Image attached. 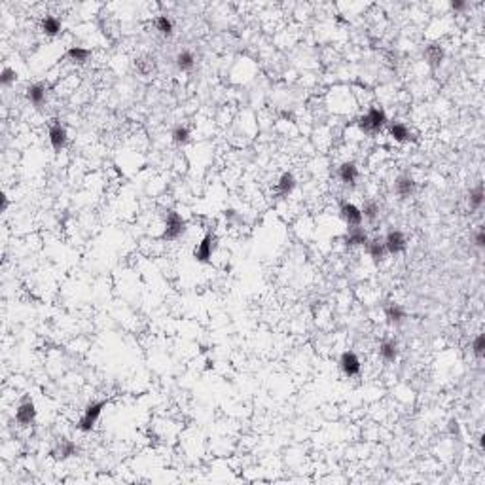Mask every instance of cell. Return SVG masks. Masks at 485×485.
<instances>
[{
    "mask_svg": "<svg viewBox=\"0 0 485 485\" xmlns=\"http://www.w3.org/2000/svg\"><path fill=\"white\" fill-rule=\"evenodd\" d=\"M377 212H379V205L374 201H368L362 209V216H366L368 220H376Z\"/></svg>",
    "mask_w": 485,
    "mask_h": 485,
    "instance_id": "4316f807",
    "label": "cell"
},
{
    "mask_svg": "<svg viewBox=\"0 0 485 485\" xmlns=\"http://www.w3.org/2000/svg\"><path fill=\"white\" fill-rule=\"evenodd\" d=\"M194 63H196V59H194V55H192L190 51H182V53L176 55V66L180 68L182 72L192 70V68H194Z\"/></svg>",
    "mask_w": 485,
    "mask_h": 485,
    "instance_id": "7402d4cb",
    "label": "cell"
},
{
    "mask_svg": "<svg viewBox=\"0 0 485 485\" xmlns=\"http://www.w3.org/2000/svg\"><path fill=\"white\" fill-rule=\"evenodd\" d=\"M34 417H36V409H34V404L30 400H25L15 412V419L21 425H30L34 421Z\"/></svg>",
    "mask_w": 485,
    "mask_h": 485,
    "instance_id": "ba28073f",
    "label": "cell"
},
{
    "mask_svg": "<svg viewBox=\"0 0 485 485\" xmlns=\"http://www.w3.org/2000/svg\"><path fill=\"white\" fill-rule=\"evenodd\" d=\"M42 30L46 34H50V36H55V34H59V30H61V21H59L57 17H53V15H48V17L42 19Z\"/></svg>",
    "mask_w": 485,
    "mask_h": 485,
    "instance_id": "d6986e66",
    "label": "cell"
},
{
    "mask_svg": "<svg viewBox=\"0 0 485 485\" xmlns=\"http://www.w3.org/2000/svg\"><path fill=\"white\" fill-rule=\"evenodd\" d=\"M476 245H478L479 248H483L485 246V232L483 230H479V232L476 233Z\"/></svg>",
    "mask_w": 485,
    "mask_h": 485,
    "instance_id": "4dcf8cb0",
    "label": "cell"
},
{
    "mask_svg": "<svg viewBox=\"0 0 485 485\" xmlns=\"http://www.w3.org/2000/svg\"><path fill=\"white\" fill-rule=\"evenodd\" d=\"M385 317H387V320H389V322L398 324V322H402V320L405 319V313H404V309H402L400 305L389 304L387 307H385Z\"/></svg>",
    "mask_w": 485,
    "mask_h": 485,
    "instance_id": "2e32d148",
    "label": "cell"
},
{
    "mask_svg": "<svg viewBox=\"0 0 485 485\" xmlns=\"http://www.w3.org/2000/svg\"><path fill=\"white\" fill-rule=\"evenodd\" d=\"M425 57H427L428 65L432 66V68H436V66L442 65V59H443V50L440 48V46H428L427 51H425Z\"/></svg>",
    "mask_w": 485,
    "mask_h": 485,
    "instance_id": "9a60e30c",
    "label": "cell"
},
{
    "mask_svg": "<svg viewBox=\"0 0 485 485\" xmlns=\"http://www.w3.org/2000/svg\"><path fill=\"white\" fill-rule=\"evenodd\" d=\"M464 6H466V4H464L463 0H455V2H451V8H453V10H464Z\"/></svg>",
    "mask_w": 485,
    "mask_h": 485,
    "instance_id": "1f68e13d",
    "label": "cell"
},
{
    "mask_svg": "<svg viewBox=\"0 0 485 485\" xmlns=\"http://www.w3.org/2000/svg\"><path fill=\"white\" fill-rule=\"evenodd\" d=\"M12 82H15V72L12 68H4V70H2V76H0V84H2V86H10Z\"/></svg>",
    "mask_w": 485,
    "mask_h": 485,
    "instance_id": "f546056e",
    "label": "cell"
},
{
    "mask_svg": "<svg viewBox=\"0 0 485 485\" xmlns=\"http://www.w3.org/2000/svg\"><path fill=\"white\" fill-rule=\"evenodd\" d=\"M27 99H29L34 106H40V104L44 102V99H46V87L40 86V84L30 86L29 89H27Z\"/></svg>",
    "mask_w": 485,
    "mask_h": 485,
    "instance_id": "e0dca14e",
    "label": "cell"
},
{
    "mask_svg": "<svg viewBox=\"0 0 485 485\" xmlns=\"http://www.w3.org/2000/svg\"><path fill=\"white\" fill-rule=\"evenodd\" d=\"M385 122H387V116H385L383 110L371 108L366 116H362L360 120H358V125H360V129H362L364 133L376 135V133H379V131L383 129Z\"/></svg>",
    "mask_w": 485,
    "mask_h": 485,
    "instance_id": "6da1fadb",
    "label": "cell"
},
{
    "mask_svg": "<svg viewBox=\"0 0 485 485\" xmlns=\"http://www.w3.org/2000/svg\"><path fill=\"white\" fill-rule=\"evenodd\" d=\"M104 405H106V402H95V404L87 405V409H86V413H84V417L80 419V425H78V428H80V430H84V432H89V430L95 427L97 419L101 417Z\"/></svg>",
    "mask_w": 485,
    "mask_h": 485,
    "instance_id": "3957f363",
    "label": "cell"
},
{
    "mask_svg": "<svg viewBox=\"0 0 485 485\" xmlns=\"http://www.w3.org/2000/svg\"><path fill=\"white\" fill-rule=\"evenodd\" d=\"M391 137L394 138V140H398V142H405V140L412 138V133H409V129L405 127L404 123H392Z\"/></svg>",
    "mask_w": 485,
    "mask_h": 485,
    "instance_id": "ffe728a7",
    "label": "cell"
},
{
    "mask_svg": "<svg viewBox=\"0 0 485 485\" xmlns=\"http://www.w3.org/2000/svg\"><path fill=\"white\" fill-rule=\"evenodd\" d=\"M294 188H296V178H294V174H292V173H284L283 176H281L279 184H277L279 194H281V196H288V194Z\"/></svg>",
    "mask_w": 485,
    "mask_h": 485,
    "instance_id": "ac0fdd59",
    "label": "cell"
},
{
    "mask_svg": "<svg viewBox=\"0 0 485 485\" xmlns=\"http://www.w3.org/2000/svg\"><path fill=\"white\" fill-rule=\"evenodd\" d=\"M135 66L138 68V72L140 74H148V72H152V68H154V57L150 59V57H146V59H138L137 63H135Z\"/></svg>",
    "mask_w": 485,
    "mask_h": 485,
    "instance_id": "83f0119b",
    "label": "cell"
},
{
    "mask_svg": "<svg viewBox=\"0 0 485 485\" xmlns=\"http://www.w3.org/2000/svg\"><path fill=\"white\" fill-rule=\"evenodd\" d=\"M50 142L53 146V150H63L66 146V131L61 123H53L50 127Z\"/></svg>",
    "mask_w": 485,
    "mask_h": 485,
    "instance_id": "52a82bcc",
    "label": "cell"
},
{
    "mask_svg": "<svg viewBox=\"0 0 485 485\" xmlns=\"http://www.w3.org/2000/svg\"><path fill=\"white\" fill-rule=\"evenodd\" d=\"M78 451V447H76V443L70 442V440H61V442L57 443V447L51 451V455L55 457L57 461H63V459H68L70 455H74Z\"/></svg>",
    "mask_w": 485,
    "mask_h": 485,
    "instance_id": "30bf717a",
    "label": "cell"
},
{
    "mask_svg": "<svg viewBox=\"0 0 485 485\" xmlns=\"http://www.w3.org/2000/svg\"><path fill=\"white\" fill-rule=\"evenodd\" d=\"M483 186L481 184H478L476 188L470 192V207L472 209H479L481 207V203H483Z\"/></svg>",
    "mask_w": 485,
    "mask_h": 485,
    "instance_id": "d4e9b609",
    "label": "cell"
},
{
    "mask_svg": "<svg viewBox=\"0 0 485 485\" xmlns=\"http://www.w3.org/2000/svg\"><path fill=\"white\" fill-rule=\"evenodd\" d=\"M188 138H190V129H188V127H182V125H178V127L173 131V140L176 142V144H184V142H188Z\"/></svg>",
    "mask_w": 485,
    "mask_h": 485,
    "instance_id": "484cf974",
    "label": "cell"
},
{
    "mask_svg": "<svg viewBox=\"0 0 485 485\" xmlns=\"http://www.w3.org/2000/svg\"><path fill=\"white\" fill-rule=\"evenodd\" d=\"M366 246H368L369 256H371L376 262H381L385 258V252H387L385 243H379V241H368V245Z\"/></svg>",
    "mask_w": 485,
    "mask_h": 485,
    "instance_id": "603a6c76",
    "label": "cell"
},
{
    "mask_svg": "<svg viewBox=\"0 0 485 485\" xmlns=\"http://www.w3.org/2000/svg\"><path fill=\"white\" fill-rule=\"evenodd\" d=\"M472 349H474V355L478 356H483V351H485V335L483 333H479L478 338L474 340V345H472Z\"/></svg>",
    "mask_w": 485,
    "mask_h": 485,
    "instance_id": "f1b7e54d",
    "label": "cell"
},
{
    "mask_svg": "<svg viewBox=\"0 0 485 485\" xmlns=\"http://www.w3.org/2000/svg\"><path fill=\"white\" fill-rule=\"evenodd\" d=\"M394 188H396V194H398L400 197H409L415 192V180H413L412 176H398L396 178V184H394Z\"/></svg>",
    "mask_w": 485,
    "mask_h": 485,
    "instance_id": "8fae6325",
    "label": "cell"
},
{
    "mask_svg": "<svg viewBox=\"0 0 485 485\" xmlns=\"http://www.w3.org/2000/svg\"><path fill=\"white\" fill-rule=\"evenodd\" d=\"M341 369H343V374L349 377H355L360 374V360H358V356L355 355V353H343L341 355Z\"/></svg>",
    "mask_w": 485,
    "mask_h": 485,
    "instance_id": "5b68a950",
    "label": "cell"
},
{
    "mask_svg": "<svg viewBox=\"0 0 485 485\" xmlns=\"http://www.w3.org/2000/svg\"><path fill=\"white\" fill-rule=\"evenodd\" d=\"M340 178L341 182H345V184H355L356 178H358V169H356L355 163H343V165L340 167Z\"/></svg>",
    "mask_w": 485,
    "mask_h": 485,
    "instance_id": "7c38bea8",
    "label": "cell"
},
{
    "mask_svg": "<svg viewBox=\"0 0 485 485\" xmlns=\"http://www.w3.org/2000/svg\"><path fill=\"white\" fill-rule=\"evenodd\" d=\"M379 353H381V356H383V360H387V362H394L396 360V356H398V345H396V341H383L381 343V347H379Z\"/></svg>",
    "mask_w": 485,
    "mask_h": 485,
    "instance_id": "5bb4252c",
    "label": "cell"
},
{
    "mask_svg": "<svg viewBox=\"0 0 485 485\" xmlns=\"http://www.w3.org/2000/svg\"><path fill=\"white\" fill-rule=\"evenodd\" d=\"M341 216H343V220L347 222L349 226H360V222H362V210L358 209L356 205H353V203H343L341 205Z\"/></svg>",
    "mask_w": 485,
    "mask_h": 485,
    "instance_id": "8992f818",
    "label": "cell"
},
{
    "mask_svg": "<svg viewBox=\"0 0 485 485\" xmlns=\"http://www.w3.org/2000/svg\"><path fill=\"white\" fill-rule=\"evenodd\" d=\"M345 241H347V245H351V246L368 245V233L364 232L362 228L355 226V228H351V232H349V235L345 237Z\"/></svg>",
    "mask_w": 485,
    "mask_h": 485,
    "instance_id": "4fadbf2b",
    "label": "cell"
},
{
    "mask_svg": "<svg viewBox=\"0 0 485 485\" xmlns=\"http://www.w3.org/2000/svg\"><path fill=\"white\" fill-rule=\"evenodd\" d=\"M184 230H186V222L182 220L180 214H178V212H174V210H169V212H167V218H165V232H163V239H167V241L176 239L178 235H182V233H184Z\"/></svg>",
    "mask_w": 485,
    "mask_h": 485,
    "instance_id": "7a4b0ae2",
    "label": "cell"
},
{
    "mask_svg": "<svg viewBox=\"0 0 485 485\" xmlns=\"http://www.w3.org/2000/svg\"><path fill=\"white\" fill-rule=\"evenodd\" d=\"M66 55H68V59H70V61H74V63H86L91 53H89V50H86V48L72 46L70 50L66 51Z\"/></svg>",
    "mask_w": 485,
    "mask_h": 485,
    "instance_id": "44dd1931",
    "label": "cell"
},
{
    "mask_svg": "<svg viewBox=\"0 0 485 485\" xmlns=\"http://www.w3.org/2000/svg\"><path fill=\"white\" fill-rule=\"evenodd\" d=\"M212 250H214V235L212 233H207L205 237H203V241L199 243V245L196 246V250H194V256H196L197 262H209L210 256H212Z\"/></svg>",
    "mask_w": 485,
    "mask_h": 485,
    "instance_id": "277c9868",
    "label": "cell"
},
{
    "mask_svg": "<svg viewBox=\"0 0 485 485\" xmlns=\"http://www.w3.org/2000/svg\"><path fill=\"white\" fill-rule=\"evenodd\" d=\"M385 248H387V252L391 254H398L402 252L405 248V237L402 232H391L389 235H387V239H385Z\"/></svg>",
    "mask_w": 485,
    "mask_h": 485,
    "instance_id": "9c48e42d",
    "label": "cell"
},
{
    "mask_svg": "<svg viewBox=\"0 0 485 485\" xmlns=\"http://www.w3.org/2000/svg\"><path fill=\"white\" fill-rule=\"evenodd\" d=\"M449 430H451V432H459V423H457V421H451V423H449Z\"/></svg>",
    "mask_w": 485,
    "mask_h": 485,
    "instance_id": "d6a6232c",
    "label": "cell"
},
{
    "mask_svg": "<svg viewBox=\"0 0 485 485\" xmlns=\"http://www.w3.org/2000/svg\"><path fill=\"white\" fill-rule=\"evenodd\" d=\"M156 27H158V30H160L163 36H171V34H173V21H171L167 15H160V17L156 19Z\"/></svg>",
    "mask_w": 485,
    "mask_h": 485,
    "instance_id": "cb8c5ba5",
    "label": "cell"
}]
</instances>
